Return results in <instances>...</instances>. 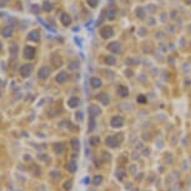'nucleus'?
<instances>
[{
    "instance_id": "nucleus-39",
    "label": "nucleus",
    "mask_w": 191,
    "mask_h": 191,
    "mask_svg": "<svg viewBox=\"0 0 191 191\" xmlns=\"http://www.w3.org/2000/svg\"><path fill=\"white\" fill-rule=\"evenodd\" d=\"M125 74H126L127 77H131V75H134V73H133V71H131L130 69H127V70L125 71Z\"/></svg>"
},
{
    "instance_id": "nucleus-11",
    "label": "nucleus",
    "mask_w": 191,
    "mask_h": 191,
    "mask_svg": "<svg viewBox=\"0 0 191 191\" xmlns=\"http://www.w3.org/2000/svg\"><path fill=\"white\" fill-rule=\"evenodd\" d=\"M60 22L64 25V26H70L71 22H73V19L67 13H63L61 16H60Z\"/></svg>"
},
{
    "instance_id": "nucleus-38",
    "label": "nucleus",
    "mask_w": 191,
    "mask_h": 191,
    "mask_svg": "<svg viewBox=\"0 0 191 191\" xmlns=\"http://www.w3.org/2000/svg\"><path fill=\"white\" fill-rule=\"evenodd\" d=\"M24 160L25 161H31V155H30V154H25V155H24Z\"/></svg>"
},
{
    "instance_id": "nucleus-14",
    "label": "nucleus",
    "mask_w": 191,
    "mask_h": 191,
    "mask_svg": "<svg viewBox=\"0 0 191 191\" xmlns=\"http://www.w3.org/2000/svg\"><path fill=\"white\" fill-rule=\"evenodd\" d=\"M118 95L120 97H127L129 96V89H127V86L125 85H119V88H118Z\"/></svg>"
},
{
    "instance_id": "nucleus-34",
    "label": "nucleus",
    "mask_w": 191,
    "mask_h": 191,
    "mask_svg": "<svg viewBox=\"0 0 191 191\" xmlns=\"http://www.w3.org/2000/svg\"><path fill=\"white\" fill-rule=\"evenodd\" d=\"M75 119H76L77 121H82V120H84V114H82L81 111H77L76 114H75Z\"/></svg>"
},
{
    "instance_id": "nucleus-24",
    "label": "nucleus",
    "mask_w": 191,
    "mask_h": 191,
    "mask_svg": "<svg viewBox=\"0 0 191 191\" xmlns=\"http://www.w3.org/2000/svg\"><path fill=\"white\" fill-rule=\"evenodd\" d=\"M116 16V9L115 7H109L106 10V18L110 19V20H114Z\"/></svg>"
},
{
    "instance_id": "nucleus-8",
    "label": "nucleus",
    "mask_w": 191,
    "mask_h": 191,
    "mask_svg": "<svg viewBox=\"0 0 191 191\" xmlns=\"http://www.w3.org/2000/svg\"><path fill=\"white\" fill-rule=\"evenodd\" d=\"M28 40L33 41V43H39L40 41V31L36 29L34 30H30L28 33Z\"/></svg>"
},
{
    "instance_id": "nucleus-40",
    "label": "nucleus",
    "mask_w": 191,
    "mask_h": 191,
    "mask_svg": "<svg viewBox=\"0 0 191 191\" xmlns=\"http://www.w3.org/2000/svg\"><path fill=\"white\" fill-rule=\"evenodd\" d=\"M184 3H185L186 5H191V0H184Z\"/></svg>"
},
{
    "instance_id": "nucleus-17",
    "label": "nucleus",
    "mask_w": 191,
    "mask_h": 191,
    "mask_svg": "<svg viewBox=\"0 0 191 191\" xmlns=\"http://www.w3.org/2000/svg\"><path fill=\"white\" fill-rule=\"evenodd\" d=\"M55 154H58V155H61V154L65 151V145L63 144V142H58V144H54V147H52Z\"/></svg>"
},
{
    "instance_id": "nucleus-6",
    "label": "nucleus",
    "mask_w": 191,
    "mask_h": 191,
    "mask_svg": "<svg viewBox=\"0 0 191 191\" xmlns=\"http://www.w3.org/2000/svg\"><path fill=\"white\" fill-rule=\"evenodd\" d=\"M107 50H110L111 52H114V54H120L122 50L121 43H120V41H111V43L107 44Z\"/></svg>"
},
{
    "instance_id": "nucleus-2",
    "label": "nucleus",
    "mask_w": 191,
    "mask_h": 191,
    "mask_svg": "<svg viewBox=\"0 0 191 191\" xmlns=\"http://www.w3.org/2000/svg\"><path fill=\"white\" fill-rule=\"evenodd\" d=\"M33 70H34V67L31 64H24V65H21L19 67V74H20L21 77H29L33 74Z\"/></svg>"
},
{
    "instance_id": "nucleus-25",
    "label": "nucleus",
    "mask_w": 191,
    "mask_h": 191,
    "mask_svg": "<svg viewBox=\"0 0 191 191\" xmlns=\"http://www.w3.org/2000/svg\"><path fill=\"white\" fill-rule=\"evenodd\" d=\"M18 52H19V46L16 44H11L10 48H9V54L13 56V58H15V56L18 55Z\"/></svg>"
},
{
    "instance_id": "nucleus-42",
    "label": "nucleus",
    "mask_w": 191,
    "mask_h": 191,
    "mask_svg": "<svg viewBox=\"0 0 191 191\" xmlns=\"http://www.w3.org/2000/svg\"><path fill=\"white\" fill-rule=\"evenodd\" d=\"M84 182H85V184H89V182H90V179H89V177H85V179H84Z\"/></svg>"
},
{
    "instance_id": "nucleus-9",
    "label": "nucleus",
    "mask_w": 191,
    "mask_h": 191,
    "mask_svg": "<svg viewBox=\"0 0 191 191\" xmlns=\"http://www.w3.org/2000/svg\"><path fill=\"white\" fill-rule=\"evenodd\" d=\"M101 114V109L100 106H97V105L95 104H91L89 106V115H90V118H94L95 119L96 116H99Z\"/></svg>"
},
{
    "instance_id": "nucleus-30",
    "label": "nucleus",
    "mask_w": 191,
    "mask_h": 191,
    "mask_svg": "<svg viewBox=\"0 0 191 191\" xmlns=\"http://www.w3.org/2000/svg\"><path fill=\"white\" fill-rule=\"evenodd\" d=\"M136 101H137L139 104H145L146 101H147V97H146L145 95H142V94H140V95H137Z\"/></svg>"
},
{
    "instance_id": "nucleus-29",
    "label": "nucleus",
    "mask_w": 191,
    "mask_h": 191,
    "mask_svg": "<svg viewBox=\"0 0 191 191\" xmlns=\"http://www.w3.org/2000/svg\"><path fill=\"white\" fill-rule=\"evenodd\" d=\"M95 126H96L95 119H94V118H90V119H89V127H88V130H89V131H92L94 129H95Z\"/></svg>"
},
{
    "instance_id": "nucleus-7",
    "label": "nucleus",
    "mask_w": 191,
    "mask_h": 191,
    "mask_svg": "<svg viewBox=\"0 0 191 191\" xmlns=\"http://www.w3.org/2000/svg\"><path fill=\"white\" fill-rule=\"evenodd\" d=\"M50 69H49L48 66H41L39 70H37V77L40 79V80H46V79L50 76Z\"/></svg>"
},
{
    "instance_id": "nucleus-20",
    "label": "nucleus",
    "mask_w": 191,
    "mask_h": 191,
    "mask_svg": "<svg viewBox=\"0 0 191 191\" xmlns=\"http://www.w3.org/2000/svg\"><path fill=\"white\" fill-rule=\"evenodd\" d=\"M70 145H71V149L74 150V151H79L80 150V141H79L77 137H73L70 140Z\"/></svg>"
},
{
    "instance_id": "nucleus-18",
    "label": "nucleus",
    "mask_w": 191,
    "mask_h": 191,
    "mask_svg": "<svg viewBox=\"0 0 191 191\" xmlns=\"http://www.w3.org/2000/svg\"><path fill=\"white\" fill-rule=\"evenodd\" d=\"M135 15L139 18V19H145L146 16V9L144 6H137L135 9Z\"/></svg>"
},
{
    "instance_id": "nucleus-37",
    "label": "nucleus",
    "mask_w": 191,
    "mask_h": 191,
    "mask_svg": "<svg viewBox=\"0 0 191 191\" xmlns=\"http://www.w3.org/2000/svg\"><path fill=\"white\" fill-rule=\"evenodd\" d=\"M139 33H140L141 36H145V34L147 33V30H146L145 28H140V29H139Z\"/></svg>"
},
{
    "instance_id": "nucleus-43",
    "label": "nucleus",
    "mask_w": 191,
    "mask_h": 191,
    "mask_svg": "<svg viewBox=\"0 0 191 191\" xmlns=\"http://www.w3.org/2000/svg\"><path fill=\"white\" fill-rule=\"evenodd\" d=\"M189 31L191 33V25H190V28H189Z\"/></svg>"
},
{
    "instance_id": "nucleus-13",
    "label": "nucleus",
    "mask_w": 191,
    "mask_h": 191,
    "mask_svg": "<svg viewBox=\"0 0 191 191\" xmlns=\"http://www.w3.org/2000/svg\"><path fill=\"white\" fill-rule=\"evenodd\" d=\"M96 99L99 100L103 105H109V104H110V97H109L107 92H100L99 95H96Z\"/></svg>"
},
{
    "instance_id": "nucleus-28",
    "label": "nucleus",
    "mask_w": 191,
    "mask_h": 191,
    "mask_svg": "<svg viewBox=\"0 0 191 191\" xmlns=\"http://www.w3.org/2000/svg\"><path fill=\"white\" fill-rule=\"evenodd\" d=\"M43 9L45 11H51L52 10V4L50 1H48V0H45V1L43 3Z\"/></svg>"
},
{
    "instance_id": "nucleus-5",
    "label": "nucleus",
    "mask_w": 191,
    "mask_h": 191,
    "mask_svg": "<svg viewBox=\"0 0 191 191\" xmlns=\"http://www.w3.org/2000/svg\"><path fill=\"white\" fill-rule=\"evenodd\" d=\"M124 122L125 121H124V119L121 116L115 115V116H112L111 120H110V126L114 127V129H120V127L124 126Z\"/></svg>"
},
{
    "instance_id": "nucleus-12",
    "label": "nucleus",
    "mask_w": 191,
    "mask_h": 191,
    "mask_svg": "<svg viewBox=\"0 0 191 191\" xmlns=\"http://www.w3.org/2000/svg\"><path fill=\"white\" fill-rule=\"evenodd\" d=\"M90 85L92 89H100L103 86V80L99 76H92L90 79Z\"/></svg>"
},
{
    "instance_id": "nucleus-23",
    "label": "nucleus",
    "mask_w": 191,
    "mask_h": 191,
    "mask_svg": "<svg viewBox=\"0 0 191 191\" xmlns=\"http://www.w3.org/2000/svg\"><path fill=\"white\" fill-rule=\"evenodd\" d=\"M79 66H80V63L77 60H71V61L67 63V69L69 70H77Z\"/></svg>"
},
{
    "instance_id": "nucleus-35",
    "label": "nucleus",
    "mask_w": 191,
    "mask_h": 191,
    "mask_svg": "<svg viewBox=\"0 0 191 191\" xmlns=\"http://www.w3.org/2000/svg\"><path fill=\"white\" fill-rule=\"evenodd\" d=\"M31 11L34 14H37L40 11V7H39V5H36V4H34V5L31 6Z\"/></svg>"
},
{
    "instance_id": "nucleus-21",
    "label": "nucleus",
    "mask_w": 191,
    "mask_h": 191,
    "mask_svg": "<svg viewBox=\"0 0 191 191\" xmlns=\"http://www.w3.org/2000/svg\"><path fill=\"white\" fill-rule=\"evenodd\" d=\"M104 63L106 64L107 66H112V65H115V64H116V58H115V56H112V55H106V56H105V59H104Z\"/></svg>"
},
{
    "instance_id": "nucleus-31",
    "label": "nucleus",
    "mask_w": 191,
    "mask_h": 191,
    "mask_svg": "<svg viewBox=\"0 0 191 191\" xmlns=\"http://www.w3.org/2000/svg\"><path fill=\"white\" fill-rule=\"evenodd\" d=\"M71 187H73V180H67V181L64 184V190L69 191V190H71Z\"/></svg>"
},
{
    "instance_id": "nucleus-36",
    "label": "nucleus",
    "mask_w": 191,
    "mask_h": 191,
    "mask_svg": "<svg viewBox=\"0 0 191 191\" xmlns=\"http://www.w3.org/2000/svg\"><path fill=\"white\" fill-rule=\"evenodd\" d=\"M50 176H51V177H60V172L59 171H51L50 172Z\"/></svg>"
},
{
    "instance_id": "nucleus-10",
    "label": "nucleus",
    "mask_w": 191,
    "mask_h": 191,
    "mask_svg": "<svg viewBox=\"0 0 191 191\" xmlns=\"http://www.w3.org/2000/svg\"><path fill=\"white\" fill-rule=\"evenodd\" d=\"M67 71H60V73L56 74V76H55V81L58 82V84H64L66 80H67Z\"/></svg>"
},
{
    "instance_id": "nucleus-1",
    "label": "nucleus",
    "mask_w": 191,
    "mask_h": 191,
    "mask_svg": "<svg viewBox=\"0 0 191 191\" xmlns=\"http://www.w3.org/2000/svg\"><path fill=\"white\" fill-rule=\"evenodd\" d=\"M100 36L103 39H110V37L114 36V28L111 25H104L100 28Z\"/></svg>"
},
{
    "instance_id": "nucleus-22",
    "label": "nucleus",
    "mask_w": 191,
    "mask_h": 191,
    "mask_svg": "<svg viewBox=\"0 0 191 191\" xmlns=\"http://www.w3.org/2000/svg\"><path fill=\"white\" fill-rule=\"evenodd\" d=\"M115 176H116V179H118L119 181H121V180H124V177H125V176H126V171H125V169L119 167L118 170H116V172H115Z\"/></svg>"
},
{
    "instance_id": "nucleus-27",
    "label": "nucleus",
    "mask_w": 191,
    "mask_h": 191,
    "mask_svg": "<svg viewBox=\"0 0 191 191\" xmlns=\"http://www.w3.org/2000/svg\"><path fill=\"white\" fill-rule=\"evenodd\" d=\"M100 142V137L99 136H91L89 139V144L90 146H97V144Z\"/></svg>"
},
{
    "instance_id": "nucleus-3",
    "label": "nucleus",
    "mask_w": 191,
    "mask_h": 191,
    "mask_svg": "<svg viewBox=\"0 0 191 191\" xmlns=\"http://www.w3.org/2000/svg\"><path fill=\"white\" fill-rule=\"evenodd\" d=\"M105 144H106L107 147L115 149V147H119L120 141L118 140V137L115 135H110V136H106V139H105Z\"/></svg>"
},
{
    "instance_id": "nucleus-16",
    "label": "nucleus",
    "mask_w": 191,
    "mask_h": 191,
    "mask_svg": "<svg viewBox=\"0 0 191 191\" xmlns=\"http://www.w3.org/2000/svg\"><path fill=\"white\" fill-rule=\"evenodd\" d=\"M65 167H66V170L69 171V172L74 174V172H76V170H77V164H76V161L71 160V161H69V162L66 164Z\"/></svg>"
},
{
    "instance_id": "nucleus-32",
    "label": "nucleus",
    "mask_w": 191,
    "mask_h": 191,
    "mask_svg": "<svg viewBox=\"0 0 191 191\" xmlns=\"http://www.w3.org/2000/svg\"><path fill=\"white\" fill-rule=\"evenodd\" d=\"M86 3H88V5L90 7H96L99 1H97V0H86Z\"/></svg>"
},
{
    "instance_id": "nucleus-41",
    "label": "nucleus",
    "mask_w": 191,
    "mask_h": 191,
    "mask_svg": "<svg viewBox=\"0 0 191 191\" xmlns=\"http://www.w3.org/2000/svg\"><path fill=\"white\" fill-rule=\"evenodd\" d=\"M6 1H9V0H1V6L4 7L5 6V4H6Z\"/></svg>"
},
{
    "instance_id": "nucleus-15",
    "label": "nucleus",
    "mask_w": 191,
    "mask_h": 191,
    "mask_svg": "<svg viewBox=\"0 0 191 191\" xmlns=\"http://www.w3.org/2000/svg\"><path fill=\"white\" fill-rule=\"evenodd\" d=\"M79 104H80V100H79L77 96H71L69 100H67V106L70 109H75L79 106Z\"/></svg>"
},
{
    "instance_id": "nucleus-26",
    "label": "nucleus",
    "mask_w": 191,
    "mask_h": 191,
    "mask_svg": "<svg viewBox=\"0 0 191 191\" xmlns=\"http://www.w3.org/2000/svg\"><path fill=\"white\" fill-rule=\"evenodd\" d=\"M103 176L101 175H95L94 176V179H92V184L95 186H99V185H101V184H103Z\"/></svg>"
},
{
    "instance_id": "nucleus-33",
    "label": "nucleus",
    "mask_w": 191,
    "mask_h": 191,
    "mask_svg": "<svg viewBox=\"0 0 191 191\" xmlns=\"http://www.w3.org/2000/svg\"><path fill=\"white\" fill-rule=\"evenodd\" d=\"M101 154H103V160H104V161H110V160H111V155H110L109 152L103 151Z\"/></svg>"
},
{
    "instance_id": "nucleus-4",
    "label": "nucleus",
    "mask_w": 191,
    "mask_h": 191,
    "mask_svg": "<svg viewBox=\"0 0 191 191\" xmlns=\"http://www.w3.org/2000/svg\"><path fill=\"white\" fill-rule=\"evenodd\" d=\"M35 54H36V49L31 46V45H26L24 48V58L28 59V60H33L35 58Z\"/></svg>"
},
{
    "instance_id": "nucleus-19",
    "label": "nucleus",
    "mask_w": 191,
    "mask_h": 191,
    "mask_svg": "<svg viewBox=\"0 0 191 191\" xmlns=\"http://www.w3.org/2000/svg\"><path fill=\"white\" fill-rule=\"evenodd\" d=\"M11 35H13V28H11L10 25L4 26L3 30H1V36L3 37H10Z\"/></svg>"
}]
</instances>
